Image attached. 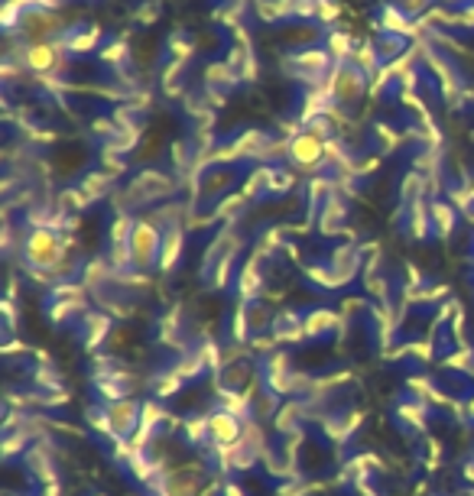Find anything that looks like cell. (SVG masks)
I'll list each match as a JSON object with an SVG mask.
<instances>
[{
	"label": "cell",
	"instance_id": "1",
	"mask_svg": "<svg viewBox=\"0 0 474 496\" xmlns=\"http://www.w3.org/2000/svg\"><path fill=\"white\" fill-rule=\"evenodd\" d=\"M322 153H325V143H322L319 134H303L289 147V156H293L299 166H315L322 159Z\"/></svg>",
	"mask_w": 474,
	"mask_h": 496
},
{
	"label": "cell",
	"instance_id": "2",
	"mask_svg": "<svg viewBox=\"0 0 474 496\" xmlns=\"http://www.w3.org/2000/svg\"><path fill=\"white\" fill-rule=\"evenodd\" d=\"M26 66H30L33 72H52V68L59 66V52L49 43H33L30 49H26Z\"/></svg>",
	"mask_w": 474,
	"mask_h": 496
},
{
	"label": "cell",
	"instance_id": "3",
	"mask_svg": "<svg viewBox=\"0 0 474 496\" xmlns=\"http://www.w3.org/2000/svg\"><path fill=\"white\" fill-rule=\"evenodd\" d=\"M30 257L36 259V263H49V259H56V257H59V244H56V238H52V234H46V230L33 234Z\"/></svg>",
	"mask_w": 474,
	"mask_h": 496
}]
</instances>
